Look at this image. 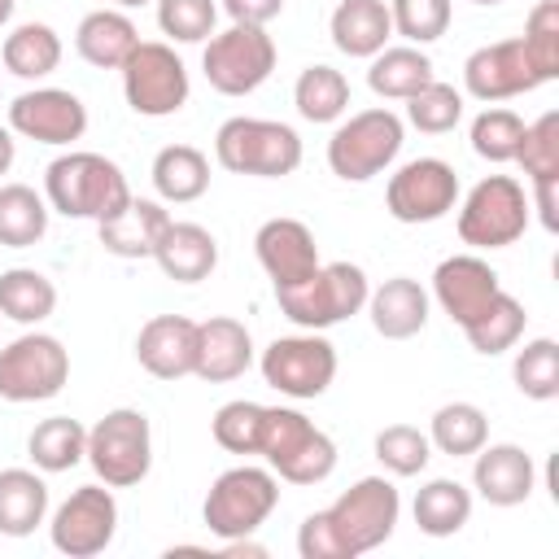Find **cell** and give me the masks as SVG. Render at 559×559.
<instances>
[{
  "label": "cell",
  "instance_id": "484cf974",
  "mask_svg": "<svg viewBox=\"0 0 559 559\" xmlns=\"http://www.w3.org/2000/svg\"><path fill=\"white\" fill-rule=\"evenodd\" d=\"M328 31H332V44L345 57H376L380 48H389L393 17H389L384 0H341L332 9Z\"/></svg>",
  "mask_w": 559,
  "mask_h": 559
},
{
  "label": "cell",
  "instance_id": "db71d44e",
  "mask_svg": "<svg viewBox=\"0 0 559 559\" xmlns=\"http://www.w3.org/2000/svg\"><path fill=\"white\" fill-rule=\"evenodd\" d=\"M472 4H498V0H472Z\"/></svg>",
  "mask_w": 559,
  "mask_h": 559
},
{
  "label": "cell",
  "instance_id": "277c9868",
  "mask_svg": "<svg viewBox=\"0 0 559 559\" xmlns=\"http://www.w3.org/2000/svg\"><path fill=\"white\" fill-rule=\"evenodd\" d=\"M258 454L288 485H319L336 467V441L293 406H266Z\"/></svg>",
  "mask_w": 559,
  "mask_h": 559
},
{
  "label": "cell",
  "instance_id": "e0dca14e",
  "mask_svg": "<svg viewBox=\"0 0 559 559\" xmlns=\"http://www.w3.org/2000/svg\"><path fill=\"white\" fill-rule=\"evenodd\" d=\"M542 79L524 52L520 39H498V44H485L476 48L467 61H463V87L467 96L476 100H507V96H524L533 92Z\"/></svg>",
  "mask_w": 559,
  "mask_h": 559
},
{
  "label": "cell",
  "instance_id": "d6a6232c",
  "mask_svg": "<svg viewBox=\"0 0 559 559\" xmlns=\"http://www.w3.org/2000/svg\"><path fill=\"white\" fill-rule=\"evenodd\" d=\"M467 520H472V489H463L459 480L437 476V480H428L415 493V524H419V533L454 537Z\"/></svg>",
  "mask_w": 559,
  "mask_h": 559
},
{
  "label": "cell",
  "instance_id": "d4e9b609",
  "mask_svg": "<svg viewBox=\"0 0 559 559\" xmlns=\"http://www.w3.org/2000/svg\"><path fill=\"white\" fill-rule=\"evenodd\" d=\"M166 223H170V214L162 210V201L131 197L118 214L100 218L96 231H100V245H105L114 258H153V249H157Z\"/></svg>",
  "mask_w": 559,
  "mask_h": 559
},
{
  "label": "cell",
  "instance_id": "30bf717a",
  "mask_svg": "<svg viewBox=\"0 0 559 559\" xmlns=\"http://www.w3.org/2000/svg\"><path fill=\"white\" fill-rule=\"evenodd\" d=\"M397 153H402V118L384 105L349 114L328 140V166L345 183H362L380 175Z\"/></svg>",
  "mask_w": 559,
  "mask_h": 559
},
{
  "label": "cell",
  "instance_id": "d590c367",
  "mask_svg": "<svg viewBox=\"0 0 559 559\" xmlns=\"http://www.w3.org/2000/svg\"><path fill=\"white\" fill-rule=\"evenodd\" d=\"M48 231V201L26 183H0V245L31 249Z\"/></svg>",
  "mask_w": 559,
  "mask_h": 559
},
{
  "label": "cell",
  "instance_id": "f907efd6",
  "mask_svg": "<svg viewBox=\"0 0 559 559\" xmlns=\"http://www.w3.org/2000/svg\"><path fill=\"white\" fill-rule=\"evenodd\" d=\"M13 153H17V148H13V135L0 127V175H9V166H13Z\"/></svg>",
  "mask_w": 559,
  "mask_h": 559
},
{
  "label": "cell",
  "instance_id": "4316f807",
  "mask_svg": "<svg viewBox=\"0 0 559 559\" xmlns=\"http://www.w3.org/2000/svg\"><path fill=\"white\" fill-rule=\"evenodd\" d=\"M135 44H140V31L122 9H96L74 31L79 57L87 66H96V70H122V61L131 57Z\"/></svg>",
  "mask_w": 559,
  "mask_h": 559
},
{
  "label": "cell",
  "instance_id": "ab89813d",
  "mask_svg": "<svg viewBox=\"0 0 559 559\" xmlns=\"http://www.w3.org/2000/svg\"><path fill=\"white\" fill-rule=\"evenodd\" d=\"M406 118H411V127H419L424 135H445V131H454L459 118H463V92L450 87V83H441V79H432V83H424L415 96H406Z\"/></svg>",
  "mask_w": 559,
  "mask_h": 559
},
{
  "label": "cell",
  "instance_id": "cb8c5ba5",
  "mask_svg": "<svg viewBox=\"0 0 559 559\" xmlns=\"http://www.w3.org/2000/svg\"><path fill=\"white\" fill-rule=\"evenodd\" d=\"M367 310H371V328L384 341H411L428 323V293L419 280L393 275L376 293H367Z\"/></svg>",
  "mask_w": 559,
  "mask_h": 559
},
{
  "label": "cell",
  "instance_id": "44dd1931",
  "mask_svg": "<svg viewBox=\"0 0 559 559\" xmlns=\"http://www.w3.org/2000/svg\"><path fill=\"white\" fill-rule=\"evenodd\" d=\"M253 362V336L240 319L231 314H214L205 323H197V362L192 376L210 380V384H227L236 376H245Z\"/></svg>",
  "mask_w": 559,
  "mask_h": 559
},
{
  "label": "cell",
  "instance_id": "d6986e66",
  "mask_svg": "<svg viewBox=\"0 0 559 559\" xmlns=\"http://www.w3.org/2000/svg\"><path fill=\"white\" fill-rule=\"evenodd\" d=\"M498 288H502V284H498V271H493L485 258H476V253H454V258L437 262V271H432V297H437V306H441L459 328H463Z\"/></svg>",
  "mask_w": 559,
  "mask_h": 559
},
{
  "label": "cell",
  "instance_id": "bcb514c9",
  "mask_svg": "<svg viewBox=\"0 0 559 559\" xmlns=\"http://www.w3.org/2000/svg\"><path fill=\"white\" fill-rule=\"evenodd\" d=\"M218 9L214 0H157V26L175 44H201L214 35Z\"/></svg>",
  "mask_w": 559,
  "mask_h": 559
},
{
  "label": "cell",
  "instance_id": "4fadbf2b",
  "mask_svg": "<svg viewBox=\"0 0 559 559\" xmlns=\"http://www.w3.org/2000/svg\"><path fill=\"white\" fill-rule=\"evenodd\" d=\"M262 380L284 397H319L336 380V349L319 332L301 336H275L262 349Z\"/></svg>",
  "mask_w": 559,
  "mask_h": 559
},
{
  "label": "cell",
  "instance_id": "83f0119b",
  "mask_svg": "<svg viewBox=\"0 0 559 559\" xmlns=\"http://www.w3.org/2000/svg\"><path fill=\"white\" fill-rule=\"evenodd\" d=\"M48 515V485L44 476L26 467L0 472V533L4 537H31Z\"/></svg>",
  "mask_w": 559,
  "mask_h": 559
},
{
  "label": "cell",
  "instance_id": "681fc988",
  "mask_svg": "<svg viewBox=\"0 0 559 559\" xmlns=\"http://www.w3.org/2000/svg\"><path fill=\"white\" fill-rule=\"evenodd\" d=\"M223 9L231 13V22H249V26H266L271 17H280L284 0H223Z\"/></svg>",
  "mask_w": 559,
  "mask_h": 559
},
{
  "label": "cell",
  "instance_id": "7c38bea8",
  "mask_svg": "<svg viewBox=\"0 0 559 559\" xmlns=\"http://www.w3.org/2000/svg\"><path fill=\"white\" fill-rule=\"evenodd\" d=\"M70 380V354L48 332H26L0 349V397L4 402H48Z\"/></svg>",
  "mask_w": 559,
  "mask_h": 559
},
{
  "label": "cell",
  "instance_id": "7a4b0ae2",
  "mask_svg": "<svg viewBox=\"0 0 559 559\" xmlns=\"http://www.w3.org/2000/svg\"><path fill=\"white\" fill-rule=\"evenodd\" d=\"M44 197L57 214L66 218H109L118 214L127 201H131V188H127V175L118 170V162L100 157V153H61L48 162L44 170Z\"/></svg>",
  "mask_w": 559,
  "mask_h": 559
},
{
  "label": "cell",
  "instance_id": "ffe728a7",
  "mask_svg": "<svg viewBox=\"0 0 559 559\" xmlns=\"http://www.w3.org/2000/svg\"><path fill=\"white\" fill-rule=\"evenodd\" d=\"M135 358L157 380H183L197 362V323L183 314H153L135 336Z\"/></svg>",
  "mask_w": 559,
  "mask_h": 559
},
{
  "label": "cell",
  "instance_id": "7bdbcfd3",
  "mask_svg": "<svg viewBox=\"0 0 559 559\" xmlns=\"http://www.w3.org/2000/svg\"><path fill=\"white\" fill-rule=\"evenodd\" d=\"M515 162L524 175L537 179H559V109H546L537 122L524 127V140L515 148Z\"/></svg>",
  "mask_w": 559,
  "mask_h": 559
},
{
  "label": "cell",
  "instance_id": "60d3db41",
  "mask_svg": "<svg viewBox=\"0 0 559 559\" xmlns=\"http://www.w3.org/2000/svg\"><path fill=\"white\" fill-rule=\"evenodd\" d=\"M537 79H559V0H537L524 17V35H520Z\"/></svg>",
  "mask_w": 559,
  "mask_h": 559
},
{
  "label": "cell",
  "instance_id": "1f68e13d",
  "mask_svg": "<svg viewBox=\"0 0 559 559\" xmlns=\"http://www.w3.org/2000/svg\"><path fill=\"white\" fill-rule=\"evenodd\" d=\"M524 323H528V314H524V306L511 297V293H493L467 323H463V336H467V345L476 349V354H507L520 336H524Z\"/></svg>",
  "mask_w": 559,
  "mask_h": 559
},
{
  "label": "cell",
  "instance_id": "f546056e",
  "mask_svg": "<svg viewBox=\"0 0 559 559\" xmlns=\"http://www.w3.org/2000/svg\"><path fill=\"white\" fill-rule=\"evenodd\" d=\"M153 188L170 205H188L210 188V157L192 144H166L153 157Z\"/></svg>",
  "mask_w": 559,
  "mask_h": 559
},
{
  "label": "cell",
  "instance_id": "6da1fadb",
  "mask_svg": "<svg viewBox=\"0 0 559 559\" xmlns=\"http://www.w3.org/2000/svg\"><path fill=\"white\" fill-rule=\"evenodd\" d=\"M402 515V498L393 480L362 476L354 480L328 511H314L297 528L301 559H354L393 537V524Z\"/></svg>",
  "mask_w": 559,
  "mask_h": 559
},
{
  "label": "cell",
  "instance_id": "c3c4849f",
  "mask_svg": "<svg viewBox=\"0 0 559 559\" xmlns=\"http://www.w3.org/2000/svg\"><path fill=\"white\" fill-rule=\"evenodd\" d=\"M528 210H537V218H542L546 231H559V179H537Z\"/></svg>",
  "mask_w": 559,
  "mask_h": 559
},
{
  "label": "cell",
  "instance_id": "5b68a950",
  "mask_svg": "<svg viewBox=\"0 0 559 559\" xmlns=\"http://www.w3.org/2000/svg\"><path fill=\"white\" fill-rule=\"evenodd\" d=\"M214 157L231 175L280 179L301 166V135L275 118H227L214 135Z\"/></svg>",
  "mask_w": 559,
  "mask_h": 559
},
{
  "label": "cell",
  "instance_id": "f6af8a7d",
  "mask_svg": "<svg viewBox=\"0 0 559 559\" xmlns=\"http://www.w3.org/2000/svg\"><path fill=\"white\" fill-rule=\"evenodd\" d=\"M520 140H524V118L511 109H485L472 118V148L485 162H515Z\"/></svg>",
  "mask_w": 559,
  "mask_h": 559
},
{
  "label": "cell",
  "instance_id": "8992f818",
  "mask_svg": "<svg viewBox=\"0 0 559 559\" xmlns=\"http://www.w3.org/2000/svg\"><path fill=\"white\" fill-rule=\"evenodd\" d=\"M87 463L109 489L140 485L153 467V428L144 411L118 406L87 428Z\"/></svg>",
  "mask_w": 559,
  "mask_h": 559
},
{
  "label": "cell",
  "instance_id": "8d00e7d4",
  "mask_svg": "<svg viewBox=\"0 0 559 559\" xmlns=\"http://www.w3.org/2000/svg\"><path fill=\"white\" fill-rule=\"evenodd\" d=\"M293 105L306 122H336L349 109V79L332 66H306L293 83Z\"/></svg>",
  "mask_w": 559,
  "mask_h": 559
},
{
  "label": "cell",
  "instance_id": "9c48e42d",
  "mask_svg": "<svg viewBox=\"0 0 559 559\" xmlns=\"http://www.w3.org/2000/svg\"><path fill=\"white\" fill-rule=\"evenodd\" d=\"M201 70H205V79H210L214 92H223V96H249L275 70V39L266 35V26L231 22L223 35H210V44L201 52Z\"/></svg>",
  "mask_w": 559,
  "mask_h": 559
},
{
  "label": "cell",
  "instance_id": "b9f144b4",
  "mask_svg": "<svg viewBox=\"0 0 559 559\" xmlns=\"http://www.w3.org/2000/svg\"><path fill=\"white\" fill-rule=\"evenodd\" d=\"M376 459L393 476H419L432 459V441H428V432H419L411 424H389L376 432Z\"/></svg>",
  "mask_w": 559,
  "mask_h": 559
},
{
  "label": "cell",
  "instance_id": "f5cc1de1",
  "mask_svg": "<svg viewBox=\"0 0 559 559\" xmlns=\"http://www.w3.org/2000/svg\"><path fill=\"white\" fill-rule=\"evenodd\" d=\"M118 9H140V4H148V0H114Z\"/></svg>",
  "mask_w": 559,
  "mask_h": 559
},
{
  "label": "cell",
  "instance_id": "52a82bcc",
  "mask_svg": "<svg viewBox=\"0 0 559 559\" xmlns=\"http://www.w3.org/2000/svg\"><path fill=\"white\" fill-rule=\"evenodd\" d=\"M528 218L524 183L511 175H485L459 205V240L472 249H507L524 236Z\"/></svg>",
  "mask_w": 559,
  "mask_h": 559
},
{
  "label": "cell",
  "instance_id": "4dcf8cb0",
  "mask_svg": "<svg viewBox=\"0 0 559 559\" xmlns=\"http://www.w3.org/2000/svg\"><path fill=\"white\" fill-rule=\"evenodd\" d=\"M0 61L17 79H48L61 66V35L48 22H22L4 35Z\"/></svg>",
  "mask_w": 559,
  "mask_h": 559
},
{
  "label": "cell",
  "instance_id": "74e56055",
  "mask_svg": "<svg viewBox=\"0 0 559 559\" xmlns=\"http://www.w3.org/2000/svg\"><path fill=\"white\" fill-rule=\"evenodd\" d=\"M428 441H432L441 454H450V459L476 454V450L489 441V419H485V411L472 406V402H445V406L432 415Z\"/></svg>",
  "mask_w": 559,
  "mask_h": 559
},
{
  "label": "cell",
  "instance_id": "ac0fdd59",
  "mask_svg": "<svg viewBox=\"0 0 559 559\" xmlns=\"http://www.w3.org/2000/svg\"><path fill=\"white\" fill-rule=\"evenodd\" d=\"M253 253H258V262H262V271L271 275L275 288L301 284L319 266L314 231L301 218H266L253 236Z\"/></svg>",
  "mask_w": 559,
  "mask_h": 559
},
{
  "label": "cell",
  "instance_id": "e575fe53",
  "mask_svg": "<svg viewBox=\"0 0 559 559\" xmlns=\"http://www.w3.org/2000/svg\"><path fill=\"white\" fill-rule=\"evenodd\" d=\"M26 454L39 472H70L79 459H87V428L70 415H52L31 428Z\"/></svg>",
  "mask_w": 559,
  "mask_h": 559
},
{
  "label": "cell",
  "instance_id": "ba28073f",
  "mask_svg": "<svg viewBox=\"0 0 559 559\" xmlns=\"http://www.w3.org/2000/svg\"><path fill=\"white\" fill-rule=\"evenodd\" d=\"M275 502H280L275 476H271L266 467H249V463H245V467H227V472L210 485L201 515H205V528H210L214 537L231 542V537L258 533V528L266 524V515L275 511Z\"/></svg>",
  "mask_w": 559,
  "mask_h": 559
},
{
  "label": "cell",
  "instance_id": "f35d334b",
  "mask_svg": "<svg viewBox=\"0 0 559 559\" xmlns=\"http://www.w3.org/2000/svg\"><path fill=\"white\" fill-rule=\"evenodd\" d=\"M511 376H515V389L533 402H550L559 397V345L550 336H537L528 341L515 362H511Z\"/></svg>",
  "mask_w": 559,
  "mask_h": 559
},
{
  "label": "cell",
  "instance_id": "7402d4cb",
  "mask_svg": "<svg viewBox=\"0 0 559 559\" xmlns=\"http://www.w3.org/2000/svg\"><path fill=\"white\" fill-rule=\"evenodd\" d=\"M533 480H537V467H533V459L520 445L498 441V445H480L476 450L472 485H476V493L489 507H520V502H528Z\"/></svg>",
  "mask_w": 559,
  "mask_h": 559
},
{
  "label": "cell",
  "instance_id": "816d5d0a",
  "mask_svg": "<svg viewBox=\"0 0 559 559\" xmlns=\"http://www.w3.org/2000/svg\"><path fill=\"white\" fill-rule=\"evenodd\" d=\"M13 4H17V0H0V26L13 17Z\"/></svg>",
  "mask_w": 559,
  "mask_h": 559
},
{
  "label": "cell",
  "instance_id": "9a60e30c",
  "mask_svg": "<svg viewBox=\"0 0 559 559\" xmlns=\"http://www.w3.org/2000/svg\"><path fill=\"white\" fill-rule=\"evenodd\" d=\"M118 533V502L109 485H79L52 515L48 537L61 555L70 559H92L100 555Z\"/></svg>",
  "mask_w": 559,
  "mask_h": 559
},
{
  "label": "cell",
  "instance_id": "5bb4252c",
  "mask_svg": "<svg viewBox=\"0 0 559 559\" xmlns=\"http://www.w3.org/2000/svg\"><path fill=\"white\" fill-rule=\"evenodd\" d=\"M459 201V175L441 157H415L397 175H389L384 210L397 223H437Z\"/></svg>",
  "mask_w": 559,
  "mask_h": 559
},
{
  "label": "cell",
  "instance_id": "ee69618b",
  "mask_svg": "<svg viewBox=\"0 0 559 559\" xmlns=\"http://www.w3.org/2000/svg\"><path fill=\"white\" fill-rule=\"evenodd\" d=\"M262 415H266V406H258V402H245V397L223 402V406L214 411V419H210L214 441H218L223 450H231V454H258Z\"/></svg>",
  "mask_w": 559,
  "mask_h": 559
},
{
  "label": "cell",
  "instance_id": "f1b7e54d",
  "mask_svg": "<svg viewBox=\"0 0 559 559\" xmlns=\"http://www.w3.org/2000/svg\"><path fill=\"white\" fill-rule=\"evenodd\" d=\"M432 61L419 44H397V48H380L371 57V70H367V87L384 100H406L415 96L424 83H432Z\"/></svg>",
  "mask_w": 559,
  "mask_h": 559
},
{
  "label": "cell",
  "instance_id": "836d02e7",
  "mask_svg": "<svg viewBox=\"0 0 559 559\" xmlns=\"http://www.w3.org/2000/svg\"><path fill=\"white\" fill-rule=\"evenodd\" d=\"M57 310V288L44 271L35 266H13L0 275V314L22 323V328H35L44 323L48 314Z\"/></svg>",
  "mask_w": 559,
  "mask_h": 559
},
{
  "label": "cell",
  "instance_id": "7dc6e473",
  "mask_svg": "<svg viewBox=\"0 0 559 559\" xmlns=\"http://www.w3.org/2000/svg\"><path fill=\"white\" fill-rule=\"evenodd\" d=\"M389 17L411 44H432L450 31V0H389Z\"/></svg>",
  "mask_w": 559,
  "mask_h": 559
},
{
  "label": "cell",
  "instance_id": "3957f363",
  "mask_svg": "<svg viewBox=\"0 0 559 559\" xmlns=\"http://www.w3.org/2000/svg\"><path fill=\"white\" fill-rule=\"evenodd\" d=\"M367 271L354 266V262H319L301 284H284L275 288V301L280 310L306 328V332H323L332 323H345L349 314H358L367 306Z\"/></svg>",
  "mask_w": 559,
  "mask_h": 559
},
{
  "label": "cell",
  "instance_id": "603a6c76",
  "mask_svg": "<svg viewBox=\"0 0 559 559\" xmlns=\"http://www.w3.org/2000/svg\"><path fill=\"white\" fill-rule=\"evenodd\" d=\"M153 262L175 284H201L218 266V240L201 223H175L170 218L162 240H157V249H153Z\"/></svg>",
  "mask_w": 559,
  "mask_h": 559
},
{
  "label": "cell",
  "instance_id": "8fae6325",
  "mask_svg": "<svg viewBox=\"0 0 559 559\" xmlns=\"http://www.w3.org/2000/svg\"><path fill=\"white\" fill-rule=\"evenodd\" d=\"M122 92L140 118H170L188 105V92H192L188 66L170 44L140 39L122 61Z\"/></svg>",
  "mask_w": 559,
  "mask_h": 559
},
{
  "label": "cell",
  "instance_id": "2e32d148",
  "mask_svg": "<svg viewBox=\"0 0 559 559\" xmlns=\"http://www.w3.org/2000/svg\"><path fill=\"white\" fill-rule=\"evenodd\" d=\"M9 127L35 144H74L87 131V105L66 87H35L9 105Z\"/></svg>",
  "mask_w": 559,
  "mask_h": 559
}]
</instances>
